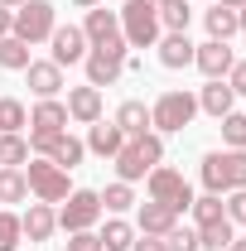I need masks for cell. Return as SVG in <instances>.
Segmentation results:
<instances>
[{"instance_id":"obj_1","label":"cell","mask_w":246,"mask_h":251,"mask_svg":"<svg viewBox=\"0 0 246 251\" xmlns=\"http://www.w3.org/2000/svg\"><path fill=\"white\" fill-rule=\"evenodd\" d=\"M154 164H164V135H130L121 150H116V174H121V184H135V179H145Z\"/></svg>"},{"instance_id":"obj_2","label":"cell","mask_w":246,"mask_h":251,"mask_svg":"<svg viewBox=\"0 0 246 251\" xmlns=\"http://www.w3.org/2000/svg\"><path fill=\"white\" fill-rule=\"evenodd\" d=\"M198 169H203V188L217 198L232 188H246V150H208Z\"/></svg>"},{"instance_id":"obj_3","label":"cell","mask_w":246,"mask_h":251,"mask_svg":"<svg viewBox=\"0 0 246 251\" xmlns=\"http://www.w3.org/2000/svg\"><path fill=\"white\" fill-rule=\"evenodd\" d=\"M116 15H121V39L130 49H154L159 44L164 25H159V5L154 0H125Z\"/></svg>"},{"instance_id":"obj_4","label":"cell","mask_w":246,"mask_h":251,"mask_svg":"<svg viewBox=\"0 0 246 251\" xmlns=\"http://www.w3.org/2000/svg\"><path fill=\"white\" fill-rule=\"evenodd\" d=\"M193 116H198V97L174 87V92H159V97H154V106H150V130H154V135H179Z\"/></svg>"},{"instance_id":"obj_5","label":"cell","mask_w":246,"mask_h":251,"mask_svg":"<svg viewBox=\"0 0 246 251\" xmlns=\"http://www.w3.org/2000/svg\"><path fill=\"white\" fill-rule=\"evenodd\" d=\"M125 53H130L125 39H106V44L87 49V58H82V68H87V87H111V82H121Z\"/></svg>"},{"instance_id":"obj_6","label":"cell","mask_w":246,"mask_h":251,"mask_svg":"<svg viewBox=\"0 0 246 251\" xmlns=\"http://www.w3.org/2000/svg\"><path fill=\"white\" fill-rule=\"evenodd\" d=\"M145 188H150L154 203H164V208H174V213H188L193 208V188H188V179L179 174V169H169V164H154L150 174H145Z\"/></svg>"},{"instance_id":"obj_7","label":"cell","mask_w":246,"mask_h":251,"mask_svg":"<svg viewBox=\"0 0 246 251\" xmlns=\"http://www.w3.org/2000/svg\"><path fill=\"white\" fill-rule=\"evenodd\" d=\"M58 29V15H53V0H25L20 10H15V39H25V44H49Z\"/></svg>"},{"instance_id":"obj_8","label":"cell","mask_w":246,"mask_h":251,"mask_svg":"<svg viewBox=\"0 0 246 251\" xmlns=\"http://www.w3.org/2000/svg\"><path fill=\"white\" fill-rule=\"evenodd\" d=\"M97 218H101L97 188H73V193L63 198V208H58V227H63V232H92Z\"/></svg>"},{"instance_id":"obj_9","label":"cell","mask_w":246,"mask_h":251,"mask_svg":"<svg viewBox=\"0 0 246 251\" xmlns=\"http://www.w3.org/2000/svg\"><path fill=\"white\" fill-rule=\"evenodd\" d=\"M25 184L39 203H63L73 188H68V169H58L53 159H29V169H25Z\"/></svg>"},{"instance_id":"obj_10","label":"cell","mask_w":246,"mask_h":251,"mask_svg":"<svg viewBox=\"0 0 246 251\" xmlns=\"http://www.w3.org/2000/svg\"><path fill=\"white\" fill-rule=\"evenodd\" d=\"M232 63H237V53H232V44H222V39H208V44L193 49V68H198L203 77H227Z\"/></svg>"},{"instance_id":"obj_11","label":"cell","mask_w":246,"mask_h":251,"mask_svg":"<svg viewBox=\"0 0 246 251\" xmlns=\"http://www.w3.org/2000/svg\"><path fill=\"white\" fill-rule=\"evenodd\" d=\"M49 44H53V63H58V68L82 63V58H87V49H92V44H87V34H82V25H58Z\"/></svg>"},{"instance_id":"obj_12","label":"cell","mask_w":246,"mask_h":251,"mask_svg":"<svg viewBox=\"0 0 246 251\" xmlns=\"http://www.w3.org/2000/svg\"><path fill=\"white\" fill-rule=\"evenodd\" d=\"M58 130H68V106H63L58 97L34 101V111H29V135H58Z\"/></svg>"},{"instance_id":"obj_13","label":"cell","mask_w":246,"mask_h":251,"mask_svg":"<svg viewBox=\"0 0 246 251\" xmlns=\"http://www.w3.org/2000/svg\"><path fill=\"white\" fill-rule=\"evenodd\" d=\"M68 121H82V126H92V121H101V87H68Z\"/></svg>"},{"instance_id":"obj_14","label":"cell","mask_w":246,"mask_h":251,"mask_svg":"<svg viewBox=\"0 0 246 251\" xmlns=\"http://www.w3.org/2000/svg\"><path fill=\"white\" fill-rule=\"evenodd\" d=\"M25 77H29V92L39 97V101L63 92V68H58L53 58H34L29 68H25Z\"/></svg>"},{"instance_id":"obj_15","label":"cell","mask_w":246,"mask_h":251,"mask_svg":"<svg viewBox=\"0 0 246 251\" xmlns=\"http://www.w3.org/2000/svg\"><path fill=\"white\" fill-rule=\"evenodd\" d=\"M198 111H208V116H227V111H237V92L227 87V77H208V87L198 92Z\"/></svg>"},{"instance_id":"obj_16","label":"cell","mask_w":246,"mask_h":251,"mask_svg":"<svg viewBox=\"0 0 246 251\" xmlns=\"http://www.w3.org/2000/svg\"><path fill=\"white\" fill-rule=\"evenodd\" d=\"M20 227H25V242H49L53 237V227H58V213H53V203H29V213L20 218Z\"/></svg>"},{"instance_id":"obj_17","label":"cell","mask_w":246,"mask_h":251,"mask_svg":"<svg viewBox=\"0 0 246 251\" xmlns=\"http://www.w3.org/2000/svg\"><path fill=\"white\" fill-rule=\"evenodd\" d=\"M82 34H87V44H106V39H121V15L116 10H87V20H82Z\"/></svg>"},{"instance_id":"obj_18","label":"cell","mask_w":246,"mask_h":251,"mask_svg":"<svg viewBox=\"0 0 246 251\" xmlns=\"http://www.w3.org/2000/svg\"><path fill=\"white\" fill-rule=\"evenodd\" d=\"M92 155H101V159H116V150L125 145V135H121V126L116 121H92V130H87V140H82Z\"/></svg>"},{"instance_id":"obj_19","label":"cell","mask_w":246,"mask_h":251,"mask_svg":"<svg viewBox=\"0 0 246 251\" xmlns=\"http://www.w3.org/2000/svg\"><path fill=\"white\" fill-rule=\"evenodd\" d=\"M193 49H198V44H193L188 34H159V63L174 68V73H179V68H193Z\"/></svg>"},{"instance_id":"obj_20","label":"cell","mask_w":246,"mask_h":251,"mask_svg":"<svg viewBox=\"0 0 246 251\" xmlns=\"http://www.w3.org/2000/svg\"><path fill=\"white\" fill-rule=\"evenodd\" d=\"M174 222H179V213L164 208V203H154V198H150V203H140V213H135V227H140L145 237H164Z\"/></svg>"},{"instance_id":"obj_21","label":"cell","mask_w":246,"mask_h":251,"mask_svg":"<svg viewBox=\"0 0 246 251\" xmlns=\"http://www.w3.org/2000/svg\"><path fill=\"white\" fill-rule=\"evenodd\" d=\"M82 155H87V145H82L77 135H68V130H58V135H53V145H49V155H44V159H53L58 169H77V164H82Z\"/></svg>"},{"instance_id":"obj_22","label":"cell","mask_w":246,"mask_h":251,"mask_svg":"<svg viewBox=\"0 0 246 251\" xmlns=\"http://www.w3.org/2000/svg\"><path fill=\"white\" fill-rule=\"evenodd\" d=\"M111 121L121 126L125 140H130V135H145V130H150V106H145V101H121Z\"/></svg>"},{"instance_id":"obj_23","label":"cell","mask_w":246,"mask_h":251,"mask_svg":"<svg viewBox=\"0 0 246 251\" xmlns=\"http://www.w3.org/2000/svg\"><path fill=\"white\" fill-rule=\"evenodd\" d=\"M29 44H25V39H15V34H5V39H0V68H5V73H25V68H29Z\"/></svg>"},{"instance_id":"obj_24","label":"cell","mask_w":246,"mask_h":251,"mask_svg":"<svg viewBox=\"0 0 246 251\" xmlns=\"http://www.w3.org/2000/svg\"><path fill=\"white\" fill-rule=\"evenodd\" d=\"M97 237H101V251H130V242H135V227H130L125 218H111L101 232H97Z\"/></svg>"},{"instance_id":"obj_25","label":"cell","mask_w":246,"mask_h":251,"mask_svg":"<svg viewBox=\"0 0 246 251\" xmlns=\"http://www.w3.org/2000/svg\"><path fill=\"white\" fill-rule=\"evenodd\" d=\"M20 164H29V140L20 130H10V135H0V169H20Z\"/></svg>"},{"instance_id":"obj_26","label":"cell","mask_w":246,"mask_h":251,"mask_svg":"<svg viewBox=\"0 0 246 251\" xmlns=\"http://www.w3.org/2000/svg\"><path fill=\"white\" fill-rule=\"evenodd\" d=\"M232 237H237V227H232L227 218L198 227V247H203V251H227V247H232Z\"/></svg>"},{"instance_id":"obj_27","label":"cell","mask_w":246,"mask_h":251,"mask_svg":"<svg viewBox=\"0 0 246 251\" xmlns=\"http://www.w3.org/2000/svg\"><path fill=\"white\" fill-rule=\"evenodd\" d=\"M159 25H164V34H188V25H193L188 0H169V5H159Z\"/></svg>"},{"instance_id":"obj_28","label":"cell","mask_w":246,"mask_h":251,"mask_svg":"<svg viewBox=\"0 0 246 251\" xmlns=\"http://www.w3.org/2000/svg\"><path fill=\"white\" fill-rule=\"evenodd\" d=\"M203 25H208V39H232L237 34V10H227V5H213L208 15H203Z\"/></svg>"},{"instance_id":"obj_29","label":"cell","mask_w":246,"mask_h":251,"mask_svg":"<svg viewBox=\"0 0 246 251\" xmlns=\"http://www.w3.org/2000/svg\"><path fill=\"white\" fill-rule=\"evenodd\" d=\"M97 198H101V213H116V218H121L125 208H135V193H130V184H121V179H116V184H106Z\"/></svg>"},{"instance_id":"obj_30","label":"cell","mask_w":246,"mask_h":251,"mask_svg":"<svg viewBox=\"0 0 246 251\" xmlns=\"http://www.w3.org/2000/svg\"><path fill=\"white\" fill-rule=\"evenodd\" d=\"M29 198V184H25V169H0V203H25Z\"/></svg>"},{"instance_id":"obj_31","label":"cell","mask_w":246,"mask_h":251,"mask_svg":"<svg viewBox=\"0 0 246 251\" xmlns=\"http://www.w3.org/2000/svg\"><path fill=\"white\" fill-rule=\"evenodd\" d=\"M20 126H29L25 101H20V97H0V135H10V130H20Z\"/></svg>"},{"instance_id":"obj_32","label":"cell","mask_w":246,"mask_h":251,"mask_svg":"<svg viewBox=\"0 0 246 251\" xmlns=\"http://www.w3.org/2000/svg\"><path fill=\"white\" fill-rule=\"evenodd\" d=\"M188 213H193V222H198V227H208V222H222V218H227V208H222V198H217V193L193 198V208H188Z\"/></svg>"},{"instance_id":"obj_33","label":"cell","mask_w":246,"mask_h":251,"mask_svg":"<svg viewBox=\"0 0 246 251\" xmlns=\"http://www.w3.org/2000/svg\"><path fill=\"white\" fill-rule=\"evenodd\" d=\"M222 140H227V150H246V111L222 116Z\"/></svg>"},{"instance_id":"obj_34","label":"cell","mask_w":246,"mask_h":251,"mask_svg":"<svg viewBox=\"0 0 246 251\" xmlns=\"http://www.w3.org/2000/svg\"><path fill=\"white\" fill-rule=\"evenodd\" d=\"M20 242H25V227H20V218H15L10 208H0V251H20Z\"/></svg>"},{"instance_id":"obj_35","label":"cell","mask_w":246,"mask_h":251,"mask_svg":"<svg viewBox=\"0 0 246 251\" xmlns=\"http://www.w3.org/2000/svg\"><path fill=\"white\" fill-rule=\"evenodd\" d=\"M164 251H203L198 247V227H179V222H174V227L164 232Z\"/></svg>"},{"instance_id":"obj_36","label":"cell","mask_w":246,"mask_h":251,"mask_svg":"<svg viewBox=\"0 0 246 251\" xmlns=\"http://www.w3.org/2000/svg\"><path fill=\"white\" fill-rule=\"evenodd\" d=\"M222 208H227V222H232V227H237V222L246 227V188H232Z\"/></svg>"},{"instance_id":"obj_37","label":"cell","mask_w":246,"mask_h":251,"mask_svg":"<svg viewBox=\"0 0 246 251\" xmlns=\"http://www.w3.org/2000/svg\"><path fill=\"white\" fill-rule=\"evenodd\" d=\"M68 251H101L97 232H68Z\"/></svg>"},{"instance_id":"obj_38","label":"cell","mask_w":246,"mask_h":251,"mask_svg":"<svg viewBox=\"0 0 246 251\" xmlns=\"http://www.w3.org/2000/svg\"><path fill=\"white\" fill-rule=\"evenodd\" d=\"M227 87H232L237 97H246V58L232 63V73H227Z\"/></svg>"},{"instance_id":"obj_39","label":"cell","mask_w":246,"mask_h":251,"mask_svg":"<svg viewBox=\"0 0 246 251\" xmlns=\"http://www.w3.org/2000/svg\"><path fill=\"white\" fill-rule=\"evenodd\" d=\"M130 251H164V237H145V232H140V237L130 242Z\"/></svg>"},{"instance_id":"obj_40","label":"cell","mask_w":246,"mask_h":251,"mask_svg":"<svg viewBox=\"0 0 246 251\" xmlns=\"http://www.w3.org/2000/svg\"><path fill=\"white\" fill-rule=\"evenodd\" d=\"M10 29H15V10H5V5H0V39H5Z\"/></svg>"},{"instance_id":"obj_41","label":"cell","mask_w":246,"mask_h":251,"mask_svg":"<svg viewBox=\"0 0 246 251\" xmlns=\"http://www.w3.org/2000/svg\"><path fill=\"white\" fill-rule=\"evenodd\" d=\"M237 34H246V5L237 10Z\"/></svg>"},{"instance_id":"obj_42","label":"cell","mask_w":246,"mask_h":251,"mask_svg":"<svg viewBox=\"0 0 246 251\" xmlns=\"http://www.w3.org/2000/svg\"><path fill=\"white\" fill-rule=\"evenodd\" d=\"M227 251H246V237H232V247Z\"/></svg>"},{"instance_id":"obj_43","label":"cell","mask_w":246,"mask_h":251,"mask_svg":"<svg viewBox=\"0 0 246 251\" xmlns=\"http://www.w3.org/2000/svg\"><path fill=\"white\" fill-rule=\"evenodd\" d=\"M217 5H227V10H242L246 0H217Z\"/></svg>"},{"instance_id":"obj_44","label":"cell","mask_w":246,"mask_h":251,"mask_svg":"<svg viewBox=\"0 0 246 251\" xmlns=\"http://www.w3.org/2000/svg\"><path fill=\"white\" fill-rule=\"evenodd\" d=\"M0 5H5V10H20V5H25V0H0Z\"/></svg>"},{"instance_id":"obj_45","label":"cell","mask_w":246,"mask_h":251,"mask_svg":"<svg viewBox=\"0 0 246 251\" xmlns=\"http://www.w3.org/2000/svg\"><path fill=\"white\" fill-rule=\"evenodd\" d=\"M73 5H82V10H92V5H101V0H73Z\"/></svg>"},{"instance_id":"obj_46","label":"cell","mask_w":246,"mask_h":251,"mask_svg":"<svg viewBox=\"0 0 246 251\" xmlns=\"http://www.w3.org/2000/svg\"><path fill=\"white\" fill-rule=\"evenodd\" d=\"M154 5H169V0H154Z\"/></svg>"}]
</instances>
